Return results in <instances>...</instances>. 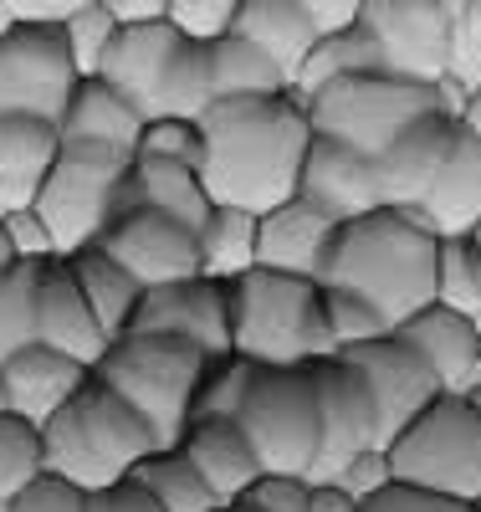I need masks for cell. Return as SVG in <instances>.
Segmentation results:
<instances>
[{
	"label": "cell",
	"instance_id": "cell-1",
	"mask_svg": "<svg viewBox=\"0 0 481 512\" xmlns=\"http://www.w3.org/2000/svg\"><path fill=\"white\" fill-rule=\"evenodd\" d=\"M200 128H205L200 180L215 205H241L261 216V210L297 195L302 159L313 144L308 98L297 88L256 98H215Z\"/></svg>",
	"mask_w": 481,
	"mask_h": 512
},
{
	"label": "cell",
	"instance_id": "cell-11",
	"mask_svg": "<svg viewBox=\"0 0 481 512\" xmlns=\"http://www.w3.org/2000/svg\"><path fill=\"white\" fill-rule=\"evenodd\" d=\"M359 26L374 41L384 72L415 82H446L456 52V16L441 0H364Z\"/></svg>",
	"mask_w": 481,
	"mask_h": 512
},
{
	"label": "cell",
	"instance_id": "cell-50",
	"mask_svg": "<svg viewBox=\"0 0 481 512\" xmlns=\"http://www.w3.org/2000/svg\"><path fill=\"white\" fill-rule=\"evenodd\" d=\"M82 6H93V0H6V11L16 21H52V26H62Z\"/></svg>",
	"mask_w": 481,
	"mask_h": 512
},
{
	"label": "cell",
	"instance_id": "cell-5",
	"mask_svg": "<svg viewBox=\"0 0 481 512\" xmlns=\"http://www.w3.org/2000/svg\"><path fill=\"white\" fill-rule=\"evenodd\" d=\"M205 369H210V354L200 344H190V338L134 333V328L123 338H113L108 354L93 364V374L108 379L113 390L154 425L159 446H180L185 425L195 415V395L205 384Z\"/></svg>",
	"mask_w": 481,
	"mask_h": 512
},
{
	"label": "cell",
	"instance_id": "cell-41",
	"mask_svg": "<svg viewBox=\"0 0 481 512\" xmlns=\"http://www.w3.org/2000/svg\"><path fill=\"white\" fill-rule=\"evenodd\" d=\"M139 154H159V159H180V164H195L205 159V128L200 118H180V113H159L144 123V139H139Z\"/></svg>",
	"mask_w": 481,
	"mask_h": 512
},
{
	"label": "cell",
	"instance_id": "cell-3",
	"mask_svg": "<svg viewBox=\"0 0 481 512\" xmlns=\"http://www.w3.org/2000/svg\"><path fill=\"white\" fill-rule=\"evenodd\" d=\"M41 441H47L52 472L72 477L87 492L128 477L159 446L154 425L98 374H87L72 390V400L41 420Z\"/></svg>",
	"mask_w": 481,
	"mask_h": 512
},
{
	"label": "cell",
	"instance_id": "cell-10",
	"mask_svg": "<svg viewBox=\"0 0 481 512\" xmlns=\"http://www.w3.org/2000/svg\"><path fill=\"white\" fill-rule=\"evenodd\" d=\"M77 62L62 26L52 21H11L0 31V113H36L62 123L77 93Z\"/></svg>",
	"mask_w": 481,
	"mask_h": 512
},
{
	"label": "cell",
	"instance_id": "cell-47",
	"mask_svg": "<svg viewBox=\"0 0 481 512\" xmlns=\"http://www.w3.org/2000/svg\"><path fill=\"white\" fill-rule=\"evenodd\" d=\"M87 512H164V507L139 477H118L108 487L87 492Z\"/></svg>",
	"mask_w": 481,
	"mask_h": 512
},
{
	"label": "cell",
	"instance_id": "cell-22",
	"mask_svg": "<svg viewBox=\"0 0 481 512\" xmlns=\"http://www.w3.org/2000/svg\"><path fill=\"white\" fill-rule=\"evenodd\" d=\"M62 154V128L36 113H0V210L36 205Z\"/></svg>",
	"mask_w": 481,
	"mask_h": 512
},
{
	"label": "cell",
	"instance_id": "cell-55",
	"mask_svg": "<svg viewBox=\"0 0 481 512\" xmlns=\"http://www.w3.org/2000/svg\"><path fill=\"white\" fill-rule=\"evenodd\" d=\"M16 262V246H11V231H6V221H0V272H6Z\"/></svg>",
	"mask_w": 481,
	"mask_h": 512
},
{
	"label": "cell",
	"instance_id": "cell-30",
	"mask_svg": "<svg viewBox=\"0 0 481 512\" xmlns=\"http://www.w3.org/2000/svg\"><path fill=\"white\" fill-rule=\"evenodd\" d=\"M128 477H139L159 497L164 512H215L221 507V492L205 482V472L190 461L185 446H154Z\"/></svg>",
	"mask_w": 481,
	"mask_h": 512
},
{
	"label": "cell",
	"instance_id": "cell-53",
	"mask_svg": "<svg viewBox=\"0 0 481 512\" xmlns=\"http://www.w3.org/2000/svg\"><path fill=\"white\" fill-rule=\"evenodd\" d=\"M103 6L123 26H134V21H169V0H103Z\"/></svg>",
	"mask_w": 481,
	"mask_h": 512
},
{
	"label": "cell",
	"instance_id": "cell-20",
	"mask_svg": "<svg viewBox=\"0 0 481 512\" xmlns=\"http://www.w3.org/2000/svg\"><path fill=\"white\" fill-rule=\"evenodd\" d=\"M400 333L420 349V359L435 369L441 390L466 395L471 384H481V323L446 308V303H425L400 323Z\"/></svg>",
	"mask_w": 481,
	"mask_h": 512
},
{
	"label": "cell",
	"instance_id": "cell-28",
	"mask_svg": "<svg viewBox=\"0 0 481 512\" xmlns=\"http://www.w3.org/2000/svg\"><path fill=\"white\" fill-rule=\"evenodd\" d=\"M231 31H241L246 41H256L287 77H297V67L308 62L313 41L323 36L318 21L297 6V0H241V11L231 21Z\"/></svg>",
	"mask_w": 481,
	"mask_h": 512
},
{
	"label": "cell",
	"instance_id": "cell-37",
	"mask_svg": "<svg viewBox=\"0 0 481 512\" xmlns=\"http://www.w3.org/2000/svg\"><path fill=\"white\" fill-rule=\"evenodd\" d=\"M435 303L481 323V251L471 236H441L435 256Z\"/></svg>",
	"mask_w": 481,
	"mask_h": 512
},
{
	"label": "cell",
	"instance_id": "cell-39",
	"mask_svg": "<svg viewBox=\"0 0 481 512\" xmlns=\"http://www.w3.org/2000/svg\"><path fill=\"white\" fill-rule=\"evenodd\" d=\"M251 374H256V359H241V354L210 359L205 384H200V395H195V415H241V400H246ZM195 415H190V420H195Z\"/></svg>",
	"mask_w": 481,
	"mask_h": 512
},
{
	"label": "cell",
	"instance_id": "cell-9",
	"mask_svg": "<svg viewBox=\"0 0 481 512\" xmlns=\"http://www.w3.org/2000/svg\"><path fill=\"white\" fill-rule=\"evenodd\" d=\"M384 451L400 482L481 502V410L471 395L441 390L400 436L384 441Z\"/></svg>",
	"mask_w": 481,
	"mask_h": 512
},
{
	"label": "cell",
	"instance_id": "cell-12",
	"mask_svg": "<svg viewBox=\"0 0 481 512\" xmlns=\"http://www.w3.org/2000/svg\"><path fill=\"white\" fill-rule=\"evenodd\" d=\"M93 246H103L113 262H123L144 287L180 282V277L200 272V231L185 226L180 216H169V210H154V205L118 210Z\"/></svg>",
	"mask_w": 481,
	"mask_h": 512
},
{
	"label": "cell",
	"instance_id": "cell-7",
	"mask_svg": "<svg viewBox=\"0 0 481 512\" xmlns=\"http://www.w3.org/2000/svg\"><path fill=\"white\" fill-rule=\"evenodd\" d=\"M139 149L118 144H93V139H62V154L52 164L47 185L36 195V210L52 231L57 256H72L93 246L103 226L128 205V169H134Z\"/></svg>",
	"mask_w": 481,
	"mask_h": 512
},
{
	"label": "cell",
	"instance_id": "cell-34",
	"mask_svg": "<svg viewBox=\"0 0 481 512\" xmlns=\"http://www.w3.org/2000/svg\"><path fill=\"white\" fill-rule=\"evenodd\" d=\"M384 72L379 67V57H374V41H369V31L359 26V21H348V26H338V31H323L318 41H313V52H308V62L297 67V77H292V88L302 93V98H313L328 77H343V72Z\"/></svg>",
	"mask_w": 481,
	"mask_h": 512
},
{
	"label": "cell",
	"instance_id": "cell-40",
	"mask_svg": "<svg viewBox=\"0 0 481 512\" xmlns=\"http://www.w3.org/2000/svg\"><path fill=\"white\" fill-rule=\"evenodd\" d=\"M323 308H328V328L338 338V349L389 333V318L374 303H364L359 292H348V287H323Z\"/></svg>",
	"mask_w": 481,
	"mask_h": 512
},
{
	"label": "cell",
	"instance_id": "cell-26",
	"mask_svg": "<svg viewBox=\"0 0 481 512\" xmlns=\"http://www.w3.org/2000/svg\"><path fill=\"white\" fill-rule=\"evenodd\" d=\"M144 108L118 93L108 77H82L77 93L62 113V139H93V144H118V149H139L144 139Z\"/></svg>",
	"mask_w": 481,
	"mask_h": 512
},
{
	"label": "cell",
	"instance_id": "cell-14",
	"mask_svg": "<svg viewBox=\"0 0 481 512\" xmlns=\"http://www.w3.org/2000/svg\"><path fill=\"white\" fill-rule=\"evenodd\" d=\"M348 364H354L369 390L379 400V420H384V441L400 436L405 425L441 395V379H435V369L420 359V349L410 344V338L400 328H389L379 338H364V344H348L338 349Z\"/></svg>",
	"mask_w": 481,
	"mask_h": 512
},
{
	"label": "cell",
	"instance_id": "cell-46",
	"mask_svg": "<svg viewBox=\"0 0 481 512\" xmlns=\"http://www.w3.org/2000/svg\"><path fill=\"white\" fill-rule=\"evenodd\" d=\"M333 477H338L348 492H359V502H364V497H374L379 487L395 482V466H389V451H384V446H364L359 456H348Z\"/></svg>",
	"mask_w": 481,
	"mask_h": 512
},
{
	"label": "cell",
	"instance_id": "cell-23",
	"mask_svg": "<svg viewBox=\"0 0 481 512\" xmlns=\"http://www.w3.org/2000/svg\"><path fill=\"white\" fill-rule=\"evenodd\" d=\"M93 374L82 359H72V354H62V349H52V344H26V349H16L6 364H0V390H6V405L11 410H21V415H31L36 425L47 420L57 405H67L72 400V390Z\"/></svg>",
	"mask_w": 481,
	"mask_h": 512
},
{
	"label": "cell",
	"instance_id": "cell-18",
	"mask_svg": "<svg viewBox=\"0 0 481 512\" xmlns=\"http://www.w3.org/2000/svg\"><path fill=\"white\" fill-rule=\"evenodd\" d=\"M36 338L41 344H52L72 359H82L93 369L113 338L103 333L93 303H87V292L72 272V256H47V267H41V292H36Z\"/></svg>",
	"mask_w": 481,
	"mask_h": 512
},
{
	"label": "cell",
	"instance_id": "cell-43",
	"mask_svg": "<svg viewBox=\"0 0 481 512\" xmlns=\"http://www.w3.org/2000/svg\"><path fill=\"white\" fill-rule=\"evenodd\" d=\"M6 512H87V487H77L72 477H62V472H36L11 502H6Z\"/></svg>",
	"mask_w": 481,
	"mask_h": 512
},
{
	"label": "cell",
	"instance_id": "cell-56",
	"mask_svg": "<svg viewBox=\"0 0 481 512\" xmlns=\"http://www.w3.org/2000/svg\"><path fill=\"white\" fill-rule=\"evenodd\" d=\"M471 241H476V251H481V221H476V226H471Z\"/></svg>",
	"mask_w": 481,
	"mask_h": 512
},
{
	"label": "cell",
	"instance_id": "cell-19",
	"mask_svg": "<svg viewBox=\"0 0 481 512\" xmlns=\"http://www.w3.org/2000/svg\"><path fill=\"white\" fill-rule=\"evenodd\" d=\"M338 221L328 210H318L313 200H282L272 210L256 216V267H277V272H297V277H318L323 256L333 246Z\"/></svg>",
	"mask_w": 481,
	"mask_h": 512
},
{
	"label": "cell",
	"instance_id": "cell-35",
	"mask_svg": "<svg viewBox=\"0 0 481 512\" xmlns=\"http://www.w3.org/2000/svg\"><path fill=\"white\" fill-rule=\"evenodd\" d=\"M41 267H47V256H16V262L0 272V364H6L16 349L36 344Z\"/></svg>",
	"mask_w": 481,
	"mask_h": 512
},
{
	"label": "cell",
	"instance_id": "cell-38",
	"mask_svg": "<svg viewBox=\"0 0 481 512\" xmlns=\"http://www.w3.org/2000/svg\"><path fill=\"white\" fill-rule=\"evenodd\" d=\"M118 16L103 6V0H93V6H82L62 21V36H67V47H72V62L82 77H93L103 67V52L113 47V36H118Z\"/></svg>",
	"mask_w": 481,
	"mask_h": 512
},
{
	"label": "cell",
	"instance_id": "cell-15",
	"mask_svg": "<svg viewBox=\"0 0 481 512\" xmlns=\"http://www.w3.org/2000/svg\"><path fill=\"white\" fill-rule=\"evenodd\" d=\"M313 374H318V400H323V456L313 477H333L364 446H384V420H379V400L369 390V379L343 354L313 359Z\"/></svg>",
	"mask_w": 481,
	"mask_h": 512
},
{
	"label": "cell",
	"instance_id": "cell-24",
	"mask_svg": "<svg viewBox=\"0 0 481 512\" xmlns=\"http://www.w3.org/2000/svg\"><path fill=\"white\" fill-rule=\"evenodd\" d=\"M180 446L190 451V461L205 472V482L221 492V502L241 497L261 472H267L261 456H256V446H251V436H246V425L236 415H195L185 425Z\"/></svg>",
	"mask_w": 481,
	"mask_h": 512
},
{
	"label": "cell",
	"instance_id": "cell-45",
	"mask_svg": "<svg viewBox=\"0 0 481 512\" xmlns=\"http://www.w3.org/2000/svg\"><path fill=\"white\" fill-rule=\"evenodd\" d=\"M246 497L261 507V512H308V497H313V477H297V472H261Z\"/></svg>",
	"mask_w": 481,
	"mask_h": 512
},
{
	"label": "cell",
	"instance_id": "cell-36",
	"mask_svg": "<svg viewBox=\"0 0 481 512\" xmlns=\"http://www.w3.org/2000/svg\"><path fill=\"white\" fill-rule=\"evenodd\" d=\"M36 472H47L41 425L11 405H0V502H11Z\"/></svg>",
	"mask_w": 481,
	"mask_h": 512
},
{
	"label": "cell",
	"instance_id": "cell-8",
	"mask_svg": "<svg viewBox=\"0 0 481 512\" xmlns=\"http://www.w3.org/2000/svg\"><path fill=\"white\" fill-rule=\"evenodd\" d=\"M267 472L313 477L323 456V400L313 364H256L241 415Z\"/></svg>",
	"mask_w": 481,
	"mask_h": 512
},
{
	"label": "cell",
	"instance_id": "cell-2",
	"mask_svg": "<svg viewBox=\"0 0 481 512\" xmlns=\"http://www.w3.org/2000/svg\"><path fill=\"white\" fill-rule=\"evenodd\" d=\"M435 256L441 236L420 221V210L374 205L364 216L338 221L318 282L359 292L389 318V328H400L410 313L435 303Z\"/></svg>",
	"mask_w": 481,
	"mask_h": 512
},
{
	"label": "cell",
	"instance_id": "cell-21",
	"mask_svg": "<svg viewBox=\"0 0 481 512\" xmlns=\"http://www.w3.org/2000/svg\"><path fill=\"white\" fill-rule=\"evenodd\" d=\"M185 31L174 21H134V26H118L113 47L103 52V67L93 77H108L118 93H128L144 118L154 113V98H159V82H164V67L169 57L180 52Z\"/></svg>",
	"mask_w": 481,
	"mask_h": 512
},
{
	"label": "cell",
	"instance_id": "cell-42",
	"mask_svg": "<svg viewBox=\"0 0 481 512\" xmlns=\"http://www.w3.org/2000/svg\"><path fill=\"white\" fill-rule=\"evenodd\" d=\"M359 512H481V502H466V497H446L435 487H420V482H389L379 487L374 497H364Z\"/></svg>",
	"mask_w": 481,
	"mask_h": 512
},
{
	"label": "cell",
	"instance_id": "cell-51",
	"mask_svg": "<svg viewBox=\"0 0 481 512\" xmlns=\"http://www.w3.org/2000/svg\"><path fill=\"white\" fill-rule=\"evenodd\" d=\"M359 492H348L338 477H313V497H308V512H359Z\"/></svg>",
	"mask_w": 481,
	"mask_h": 512
},
{
	"label": "cell",
	"instance_id": "cell-52",
	"mask_svg": "<svg viewBox=\"0 0 481 512\" xmlns=\"http://www.w3.org/2000/svg\"><path fill=\"white\" fill-rule=\"evenodd\" d=\"M297 6L318 21V31H338V26H348V21H359L364 0H297Z\"/></svg>",
	"mask_w": 481,
	"mask_h": 512
},
{
	"label": "cell",
	"instance_id": "cell-13",
	"mask_svg": "<svg viewBox=\"0 0 481 512\" xmlns=\"http://www.w3.org/2000/svg\"><path fill=\"white\" fill-rule=\"evenodd\" d=\"M134 333H174L200 344L210 359L231 354V282L226 277H180V282H159L144 287V303L128 323Z\"/></svg>",
	"mask_w": 481,
	"mask_h": 512
},
{
	"label": "cell",
	"instance_id": "cell-6",
	"mask_svg": "<svg viewBox=\"0 0 481 512\" xmlns=\"http://www.w3.org/2000/svg\"><path fill=\"white\" fill-rule=\"evenodd\" d=\"M430 108H451V77L446 82H415L400 72H343L328 77L323 88L308 98L313 134H328L338 144H354L364 154H379L400 128Z\"/></svg>",
	"mask_w": 481,
	"mask_h": 512
},
{
	"label": "cell",
	"instance_id": "cell-17",
	"mask_svg": "<svg viewBox=\"0 0 481 512\" xmlns=\"http://www.w3.org/2000/svg\"><path fill=\"white\" fill-rule=\"evenodd\" d=\"M297 195L313 200L318 210H328L333 221L364 216V210L384 205L379 159L364 154V149H354V144H338V139H328V134H313L308 159H302Z\"/></svg>",
	"mask_w": 481,
	"mask_h": 512
},
{
	"label": "cell",
	"instance_id": "cell-49",
	"mask_svg": "<svg viewBox=\"0 0 481 512\" xmlns=\"http://www.w3.org/2000/svg\"><path fill=\"white\" fill-rule=\"evenodd\" d=\"M0 221H6V231H11V246H16V256H57V246H52V231H47V221H41V210H36V205H21V210H0Z\"/></svg>",
	"mask_w": 481,
	"mask_h": 512
},
{
	"label": "cell",
	"instance_id": "cell-31",
	"mask_svg": "<svg viewBox=\"0 0 481 512\" xmlns=\"http://www.w3.org/2000/svg\"><path fill=\"white\" fill-rule=\"evenodd\" d=\"M210 72H215V98H256V93L292 88V77L241 31H226L210 41Z\"/></svg>",
	"mask_w": 481,
	"mask_h": 512
},
{
	"label": "cell",
	"instance_id": "cell-54",
	"mask_svg": "<svg viewBox=\"0 0 481 512\" xmlns=\"http://www.w3.org/2000/svg\"><path fill=\"white\" fill-rule=\"evenodd\" d=\"M456 118H461V128H466V134L471 139H481V82H476V88L461 98V108H456Z\"/></svg>",
	"mask_w": 481,
	"mask_h": 512
},
{
	"label": "cell",
	"instance_id": "cell-27",
	"mask_svg": "<svg viewBox=\"0 0 481 512\" xmlns=\"http://www.w3.org/2000/svg\"><path fill=\"white\" fill-rule=\"evenodd\" d=\"M128 205H154V210H169L180 216L185 226H205V216L215 210L205 180L195 164H180V159H159V154H134V169H128ZM123 205V210H128Z\"/></svg>",
	"mask_w": 481,
	"mask_h": 512
},
{
	"label": "cell",
	"instance_id": "cell-25",
	"mask_svg": "<svg viewBox=\"0 0 481 512\" xmlns=\"http://www.w3.org/2000/svg\"><path fill=\"white\" fill-rule=\"evenodd\" d=\"M415 210L435 236H471V226L481 221V139H471L461 128L446 169L435 175V185Z\"/></svg>",
	"mask_w": 481,
	"mask_h": 512
},
{
	"label": "cell",
	"instance_id": "cell-48",
	"mask_svg": "<svg viewBox=\"0 0 481 512\" xmlns=\"http://www.w3.org/2000/svg\"><path fill=\"white\" fill-rule=\"evenodd\" d=\"M466 77L471 88L481 82V0H466V11L456 16V52H451V77Z\"/></svg>",
	"mask_w": 481,
	"mask_h": 512
},
{
	"label": "cell",
	"instance_id": "cell-57",
	"mask_svg": "<svg viewBox=\"0 0 481 512\" xmlns=\"http://www.w3.org/2000/svg\"><path fill=\"white\" fill-rule=\"evenodd\" d=\"M215 512H231V507H226V502H221V507H215Z\"/></svg>",
	"mask_w": 481,
	"mask_h": 512
},
{
	"label": "cell",
	"instance_id": "cell-32",
	"mask_svg": "<svg viewBox=\"0 0 481 512\" xmlns=\"http://www.w3.org/2000/svg\"><path fill=\"white\" fill-rule=\"evenodd\" d=\"M246 267H256V210L215 205L200 226V272L231 282Z\"/></svg>",
	"mask_w": 481,
	"mask_h": 512
},
{
	"label": "cell",
	"instance_id": "cell-33",
	"mask_svg": "<svg viewBox=\"0 0 481 512\" xmlns=\"http://www.w3.org/2000/svg\"><path fill=\"white\" fill-rule=\"evenodd\" d=\"M215 103V72H210V41H195L185 36L180 52L169 57L164 67V82H159V98H154V113H180V118H205V108Z\"/></svg>",
	"mask_w": 481,
	"mask_h": 512
},
{
	"label": "cell",
	"instance_id": "cell-4",
	"mask_svg": "<svg viewBox=\"0 0 481 512\" xmlns=\"http://www.w3.org/2000/svg\"><path fill=\"white\" fill-rule=\"evenodd\" d=\"M231 354L256 364H313L338 354L323 282L277 267H246L231 277Z\"/></svg>",
	"mask_w": 481,
	"mask_h": 512
},
{
	"label": "cell",
	"instance_id": "cell-16",
	"mask_svg": "<svg viewBox=\"0 0 481 512\" xmlns=\"http://www.w3.org/2000/svg\"><path fill=\"white\" fill-rule=\"evenodd\" d=\"M456 139H461V118L451 108H430V113L410 118L400 134L374 154L384 205H410L415 210L425 200V190L435 185V175L446 169Z\"/></svg>",
	"mask_w": 481,
	"mask_h": 512
},
{
	"label": "cell",
	"instance_id": "cell-29",
	"mask_svg": "<svg viewBox=\"0 0 481 512\" xmlns=\"http://www.w3.org/2000/svg\"><path fill=\"white\" fill-rule=\"evenodd\" d=\"M72 272H77V282L87 292V303H93L103 333L108 338H123L128 323H134V313H139V303H144V282L128 272L123 262H113L103 246L72 251Z\"/></svg>",
	"mask_w": 481,
	"mask_h": 512
},
{
	"label": "cell",
	"instance_id": "cell-44",
	"mask_svg": "<svg viewBox=\"0 0 481 512\" xmlns=\"http://www.w3.org/2000/svg\"><path fill=\"white\" fill-rule=\"evenodd\" d=\"M236 11H241V0H169V21L180 26L185 36H195V41L226 36Z\"/></svg>",
	"mask_w": 481,
	"mask_h": 512
}]
</instances>
